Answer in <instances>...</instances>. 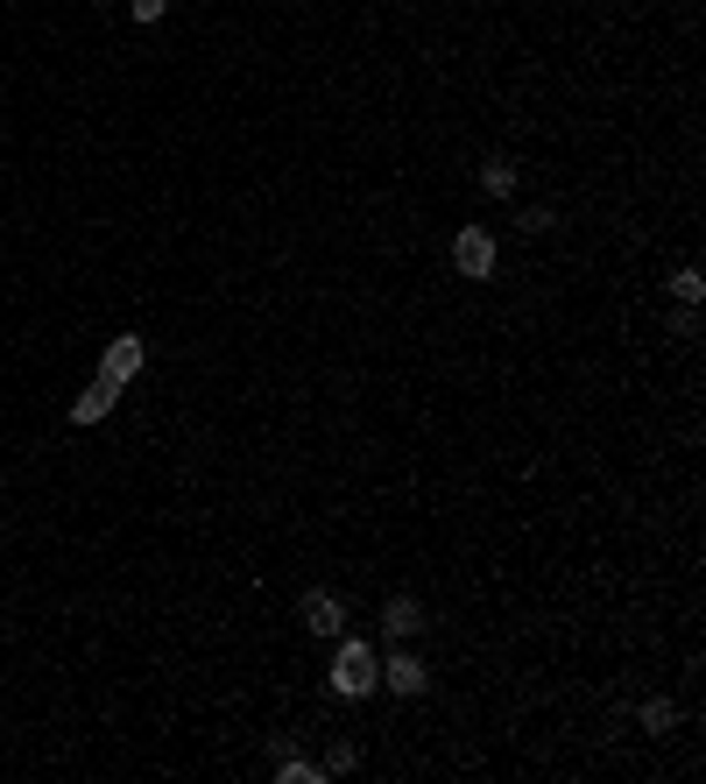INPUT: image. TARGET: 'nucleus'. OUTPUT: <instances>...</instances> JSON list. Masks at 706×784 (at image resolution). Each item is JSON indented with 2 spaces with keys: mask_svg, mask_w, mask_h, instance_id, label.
<instances>
[{
  "mask_svg": "<svg viewBox=\"0 0 706 784\" xmlns=\"http://www.w3.org/2000/svg\"><path fill=\"white\" fill-rule=\"evenodd\" d=\"M297 615H304V629H311V637H339V629H347V601L326 594V587H311V594L297 601Z\"/></svg>",
  "mask_w": 706,
  "mask_h": 784,
  "instance_id": "7ed1b4c3",
  "label": "nucleus"
},
{
  "mask_svg": "<svg viewBox=\"0 0 706 784\" xmlns=\"http://www.w3.org/2000/svg\"><path fill=\"white\" fill-rule=\"evenodd\" d=\"M375 685H381L375 643H339V658H332V693H339V700H368Z\"/></svg>",
  "mask_w": 706,
  "mask_h": 784,
  "instance_id": "f257e3e1",
  "label": "nucleus"
},
{
  "mask_svg": "<svg viewBox=\"0 0 706 784\" xmlns=\"http://www.w3.org/2000/svg\"><path fill=\"white\" fill-rule=\"evenodd\" d=\"M381 629H389V637H417V629H424V608H417L410 594H396V601H389V622H381Z\"/></svg>",
  "mask_w": 706,
  "mask_h": 784,
  "instance_id": "0eeeda50",
  "label": "nucleus"
},
{
  "mask_svg": "<svg viewBox=\"0 0 706 784\" xmlns=\"http://www.w3.org/2000/svg\"><path fill=\"white\" fill-rule=\"evenodd\" d=\"M452 269H460V276H473V283H481V276H494V234H488V226H467V234L452 241Z\"/></svg>",
  "mask_w": 706,
  "mask_h": 784,
  "instance_id": "f03ea898",
  "label": "nucleus"
},
{
  "mask_svg": "<svg viewBox=\"0 0 706 784\" xmlns=\"http://www.w3.org/2000/svg\"><path fill=\"white\" fill-rule=\"evenodd\" d=\"M672 297H678V304H699V297H706V276H699V269H678V276H672Z\"/></svg>",
  "mask_w": 706,
  "mask_h": 784,
  "instance_id": "9d476101",
  "label": "nucleus"
},
{
  "mask_svg": "<svg viewBox=\"0 0 706 784\" xmlns=\"http://www.w3.org/2000/svg\"><path fill=\"white\" fill-rule=\"evenodd\" d=\"M672 721H678V706H672V700H651V706H643V729H651V735H664Z\"/></svg>",
  "mask_w": 706,
  "mask_h": 784,
  "instance_id": "9b49d317",
  "label": "nucleus"
},
{
  "mask_svg": "<svg viewBox=\"0 0 706 784\" xmlns=\"http://www.w3.org/2000/svg\"><path fill=\"white\" fill-rule=\"evenodd\" d=\"M481 191H488V198H509V191H516V170H509V163H488V170H481Z\"/></svg>",
  "mask_w": 706,
  "mask_h": 784,
  "instance_id": "1a4fd4ad",
  "label": "nucleus"
},
{
  "mask_svg": "<svg viewBox=\"0 0 706 784\" xmlns=\"http://www.w3.org/2000/svg\"><path fill=\"white\" fill-rule=\"evenodd\" d=\"M142 354H149L142 339H135V333H121V339H113V347H106V360H100V375H106V381H121V389H127V381L142 375Z\"/></svg>",
  "mask_w": 706,
  "mask_h": 784,
  "instance_id": "20e7f679",
  "label": "nucleus"
},
{
  "mask_svg": "<svg viewBox=\"0 0 706 784\" xmlns=\"http://www.w3.org/2000/svg\"><path fill=\"white\" fill-rule=\"evenodd\" d=\"M127 8H135V22H163V8H170V0H127Z\"/></svg>",
  "mask_w": 706,
  "mask_h": 784,
  "instance_id": "f8f14e48",
  "label": "nucleus"
},
{
  "mask_svg": "<svg viewBox=\"0 0 706 784\" xmlns=\"http://www.w3.org/2000/svg\"><path fill=\"white\" fill-rule=\"evenodd\" d=\"M92 8H100V0H92Z\"/></svg>",
  "mask_w": 706,
  "mask_h": 784,
  "instance_id": "ddd939ff",
  "label": "nucleus"
},
{
  "mask_svg": "<svg viewBox=\"0 0 706 784\" xmlns=\"http://www.w3.org/2000/svg\"><path fill=\"white\" fill-rule=\"evenodd\" d=\"M113 404H121V381H106V375H100V381H92V389L79 396V404H71V425H100Z\"/></svg>",
  "mask_w": 706,
  "mask_h": 784,
  "instance_id": "39448f33",
  "label": "nucleus"
},
{
  "mask_svg": "<svg viewBox=\"0 0 706 784\" xmlns=\"http://www.w3.org/2000/svg\"><path fill=\"white\" fill-rule=\"evenodd\" d=\"M381 679H389V693H403V700H417L431 685V672L417 658H389V664H381Z\"/></svg>",
  "mask_w": 706,
  "mask_h": 784,
  "instance_id": "423d86ee",
  "label": "nucleus"
},
{
  "mask_svg": "<svg viewBox=\"0 0 706 784\" xmlns=\"http://www.w3.org/2000/svg\"><path fill=\"white\" fill-rule=\"evenodd\" d=\"M276 784H326V771H318V763H304V756H290V750H283V756H276Z\"/></svg>",
  "mask_w": 706,
  "mask_h": 784,
  "instance_id": "6e6552de",
  "label": "nucleus"
}]
</instances>
